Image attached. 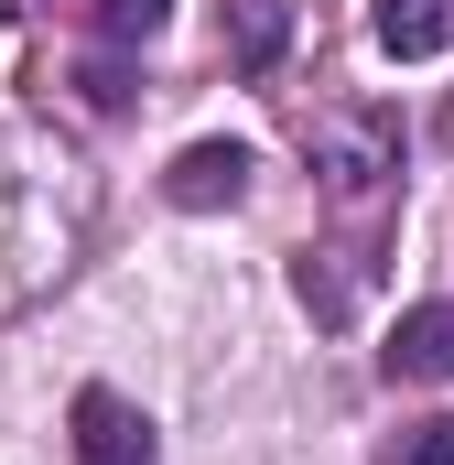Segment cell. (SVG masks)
<instances>
[{
  "label": "cell",
  "mask_w": 454,
  "mask_h": 465,
  "mask_svg": "<svg viewBox=\"0 0 454 465\" xmlns=\"http://www.w3.org/2000/svg\"><path fill=\"white\" fill-rule=\"evenodd\" d=\"M292 292H303V314H314V325H346V271H336V260H314V249H303V260H292Z\"/></svg>",
  "instance_id": "6"
},
{
  "label": "cell",
  "mask_w": 454,
  "mask_h": 465,
  "mask_svg": "<svg viewBox=\"0 0 454 465\" xmlns=\"http://www.w3.org/2000/svg\"><path fill=\"white\" fill-rule=\"evenodd\" d=\"M390 163H400V130H390V119H346V130H336V152H325V173H336L346 195H357V184H379Z\"/></svg>",
  "instance_id": "5"
},
{
  "label": "cell",
  "mask_w": 454,
  "mask_h": 465,
  "mask_svg": "<svg viewBox=\"0 0 454 465\" xmlns=\"http://www.w3.org/2000/svg\"><path fill=\"white\" fill-rule=\"evenodd\" d=\"M87 98L98 109H130V65H87Z\"/></svg>",
  "instance_id": "10"
},
{
  "label": "cell",
  "mask_w": 454,
  "mask_h": 465,
  "mask_svg": "<svg viewBox=\"0 0 454 465\" xmlns=\"http://www.w3.org/2000/svg\"><path fill=\"white\" fill-rule=\"evenodd\" d=\"M379 368H390L400 390H433V379H454V303H411V314L390 325Z\"/></svg>",
  "instance_id": "3"
},
{
  "label": "cell",
  "mask_w": 454,
  "mask_h": 465,
  "mask_svg": "<svg viewBox=\"0 0 454 465\" xmlns=\"http://www.w3.org/2000/svg\"><path fill=\"white\" fill-rule=\"evenodd\" d=\"M368 33H379V54L422 65V54H444V44H454V0H379Z\"/></svg>",
  "instance_id": "4"
},
{
  "label": "cell",
  "mask_w": 454,
  "mask_h": 465,
  "mask_svg": "<svg viewBox=\"0 0 454 465\" xmlns=\"http://www.w3.org/2000/svg\"><path fill=\"white\" fill-rule=\"evenodd\" d=\"M76 465H163V444H152V422L119 401V390H76Z\"/></svg>",
  "instance_id": "1"
},
{
  "label": "cell",
  "mask_w": 454,
  "mask_h": 465,
  "mask_svg": "<svg viewBox=\"0 0 454 465\" xmlns=\"http://www.w3.org/2000/svg\"><path fill=\"white\" fill-rule=\"evenodd\" d=\"M281 54V0H249L238 11V65H271Z\"/></svg>",
  "instance_id": "8"
},
{
  "label": "cell",
  "mask_w": 454,
  "mask_h": 465,
  "mask_svg": "<svg viewBox=\"0 0 454 465\" xmlns=\"http://www.w3.org/2000/svg\"><path fill=\"white\" fill-rule=\"evenodd\" d=\"M163 22H173V0H98V33L109 44H152Z\"/></svg>",
  "instance_id": "7"
},
{
  "label": "cell",
  "mask_w": 454,
  "mask_h": 465,
  "mask_svg": "<svg viewBox=\"0 0 454 465\" xmlns=\"http://www.w3.org/2000/svg\"><path fill=\"white\" fill-rule=\"evenodd\" d=\"M400 465H454V422H422V433L400 444Z\"/></svg>",
  "instance_id": "9"
},
{
  "label": "cell",
  "mask_w": 454,
  "mask_h": 465,
  "mask_svg": "<svg viewBox=\"0 0 454 465\" xmlns=\"http://www.w3.org/2000/svg\"><path fill=\"white\" fill-rule=\"evenodd\" d=\"M444 152H454V98H444Z\"/></svg>",
  "instance_id": "11"
},
{
  "label": "cell",
  "mask_w": 454,
  "mask_h": 465,
  "mask_svg": "<svg viewBox=\"0 0 454 465\" xmlns=\"http://www.w3.org/2000/svg\"><path fill=\"white\" fill-rule=\"evenodd\" d=\"M163 195L184 206V217H217L249 195V141H184L173 152V173H163Z\"/></svg>",
  "instance_id": "2"
}]
</instances>
